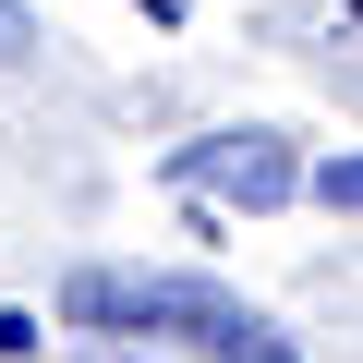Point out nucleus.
<instances>
[{"instance_id":"obj_1","label":"nucleus","mask_w":363,"mask_h":363,"mask_svg":"<svg viewBox=\"0 0 363 363\" xmlns=\"http://www.w3.org/2000/svg\"><path fill=\"white\" fill-rule=\"evenodd\" d=\"M61 315L73 327H121V339H169L194 363H303L242 291H218L194 267H73L61 279Z\"/></svg>"},{"instance_id":"obj_2","label":"nucleus","mask_w":363,"mask_h":363,"mask_svg":"<svg viewBox=\"0 0 363 363\" xmlns=\"http://www.w3.org/2000/svg\"><path fill=\"white\" fill-rule=\"evenodd\" d=\"M169 182H182V194H218V206H279V194H303L315 169L279 133H206V145L169 157Z\"/></svg>"},{"instance_id":"obj_3","label":"nucleus","mask_w":363,"mask_h":363,"mask_svg":"<svg viewBox=\"0 0 363 363\" xmlns=\"http://www.w3.org/2000/svg\"><path fill=\"white\" fill-rule=\"evenodd\" d=\"M315 206H339V218H363V145H339V157L315 169Z\"/></svg>"},{"instance_id":"obj_4","label":"nucleus","mask_w":363,"mask_h":363,"mask_svg":"<svg viewBox=\"0 0 363 363\" xmlns=\"http://www.w3.org/2000/svg\"><path fill=\"white\" fill-rule=\"evenodd\" d=\"M25 49H37V25L13 13V0H0V61H25Z\"/></svg>"},{"instance_id":"obj_5","label":"nucleus","mask_w":363,"mask_h":363,"mask_svg":"<svg viewBox=\"0 0 363 363\" xmlns=\"http://www.w3.org/2000/svg\"><path fill=\"white\" fill-rule=\"evenodd\" d=\"M145 13H157V25H182V0H145Z\"/></svg>"},{"instance_id":"obj_6","label":"nucleus","mask_w":363,"mask_h":363,"mask_svg":"<svg viewBox=\"0 0 363 363\" xmlns=\"http://www.w3.org/2000/svg\"><path fill=\"white\" fill-rule=\"evenodd\" d=\"M351 13H363V0H351Z\"/></svg>"}]
</instances>
